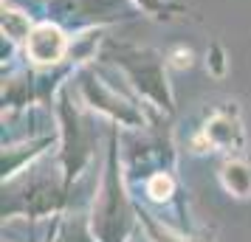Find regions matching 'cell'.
I'll return each instance as SVG.
<instances>
[{"instance_id": "7c38bea8", "label": "cell", "mask_w": 251, "mask_h": 242, "mask_svg": "<svg viewBox=\"0 0 251 242\" xmlns=\"http://www.w3.org/2000/svg\"><path fill=\"white\" fill-rule=\"evenodd\" d=\"M220 183L234 197H251V161L231 155L220 166Z\"/></svg>"}, {"instance_id": "277c9868", "label": "cell", "mask_w": 251, "mask_h": 242, "mask_svg": "<svg viewBox=\"0 0 251 242\" xmlns=\"http://www.w3.org/2000/svg\"><path fill=\"white\" fill-rule=\"evenodd\" d=\"M57 118H59V169L65 172L68 186L82 175L93 155L96 132L85 118L82 107L74 99V76L57 93Z\"/></svg>"}, {"instance_id": "2e32d148", "label": "cell", "mask_w": 251, "mask_h": 242, "mask_svg": "<svg viewBox=\"0 0 251 242\" xmlns=\"http://www.w3.org/2000/svg\"><path fill=\"white\" fill-rule=\"evenodd\" d=\"M206 73L215 76V79H223L228 73V54L223 43H217V40H212L209 48H206Z\"/></svg>"}, {"instance_id": "7a4b0ae2", "label": "cell", "mask_w": 251, "mask_h": 242, "mask_svg": "<svg viewBox=\"0 0 251 242\" xmlns=\"http://www.w3.org/2000/svg\"><path fill=\"white\" fill-rule=\"evenodd\" d=\"M133 203L125 189V172L119 161V127L107 132V158L104 175L99 183V195L91 211V228L99 242H125L133 225Z\"/></svg>"}, {"instance_id": "3957f363", "label": "cell", "mask_w": 251, "mask_h": 242, "mask_svg": "<svg viewBox=\"0 0 251 242\" xmlns=\"http://www.w3.org/2000/svg\"><path fill=\"white\" fill-rule=\"evenodd\" d=\"M68 192L71 186L62 169L54 172V169H40L37 163H31L28 169L3 183V217H14V214L46 217L65 206Z\"/></svg>"}, {"instance_id": "52a82bcc", "label": "cell", "mask_w": 251, "mask_h": 242, "mask_svg": "<svg viewBox=\"0 0 251 242\" xmlns=\"http://www.w3.org/2000/svg\"><path fill=\"white\" fill-rule=\"evenodd\" d=\"M71 43H74V34L46 17V20H37L28 40L23 43V57L37 70L59 68V65L71 62Z\"/></svg>"}, {"instance_id": "5b68a950", "label": "cell", "mask_w": 251, "mask_h": 242, "mask_svg": "<svg viewBox=\"0 0 251 242\" xmlns=\"http://www.w3.org/2000/svg\"><path fill=\"white\" fill-rule=\"evenodd\" d=\"M43 6L48 20L59 23L71 34L130 23L141 14L133 0H43Z\"/></svg>"}, {"instance_id": "6da1fadb", "label": "cell", "mask_w": 251, "mask_h": 242, "mask_svg": "<svg viewBox=\"0 0 251 242\" xmlns=\"http://www.w3.org/2000/svg\"><path fill=\"white\" fill-rule=\"evenodd\" d=\"M102 59L113 62L125 73V79L133 85V90L144 102H150V107H155L164 115H175V96H172V85L167 76V68H170L167 54L107 37L102 45Z\"/></svg>"}, {"instance_id": "4fadbf2b", "label": "cell", "mask_w": 251, "mask_h": 242, "mask_svg": "<svg viewBox=\"0 0 251 242\" xmlns=\"http://www.w3.org/2000/svg\"><path fill=\"white\" fill-rule=\"evenodd\" d=\"M133 6L152 20H175V17L186 14V6L175 3V0H133Z\"/></svg>"}, {"instance_id": "30bf717a", "label": "cell", "mask_w": 251, "mask_h": 242, "mask_svg": "<svg viewBox=\"0 0 251 242\" xmlns=\"http://www.w3.org/2000/svg\"><path fill=\"white\" fill-rule=\"evenodd\" d=\"M54 144V135H40V138H28L20 144H9L3 147V183L12 180L14 175H20L23 169H28L31 163H37L43 158V152Z\"/></svg>"}, {"instance_id": "5bb4252c", "label": "cell", "mask_w": 251, "mask_h": 242, "mask_svg": "<svg viewBox=\"0 0 251 242\" xmlns=\"http://www.w3.org/2000/svg\"><path fill=\"white\" fill-rule=\"evenodd\" d=\"M93 240H96V234L91 228V220H85L82 214L68 217L59 225V234H57V242H93Z\"/></svg>"}, {"instance_id": "e0dca14e", "label": "cell", "mask_w": 251, "mask_h": 242, "mask_svg": "<svg viewBox=\"0 0 251 242\" xmlns=\"http://www.w3.org/2000/svg\"><path fill=\"white\" fill-rule=\"evenodd\" d=\"M192 59H195V54L186 45H172L170 51H167V62H170V68L186 70V68H192Z\"/></svg>"}, {"instance_id": "9a60e30c", "label": "cell", "mask_w": 251, "mask_h": 242, "mask_svg": "<svg viewBox=\"0 0 251 242\" xmlns=\"http://www.w3.org/2000/svg\"><path fill=\"white\" fill-rule=\"evenodd\" d=\"M144 192H147L150 200L155 203H167L172 195H175V177H172V169H164V172L150 175L144 180Z\"/></svg>"}, {"instance_id": "ac0fdd59", "label": "cell", "mask_w": 251, "mask_h": 242, "mask_svg": "<svg viewBox=\"0 0 251 242\" xmlns=\"http://www.w3.org/2000/svg\"><path fill=\"white\" fill-rule=\"evenodd\" d=\"M138 217H141V222L147 225L150 237H152V240H155V242H186V237H170L167 231H161V228H158V222H152V220H150V214H147V211H138Z\"/></svg>"}, {"instance_id": "8fae6325", "label": "cell", "mask_w": 251, "mask_h": 242, "mask_svg": "<svg viewBox=\"0 0 251 242\" xmlns=\"http://www.w3.org/2000/svg\"><path fill=\"white\" fill-rule=\"evenodd\" d=\"M34 25L37 20L25 9H17L9 0L0 3V31H3V40H9L12 45H23Z\"/></svg>"}, {"instance_id": "ba28073f", "label": "cell", "mask_w": 251, "mask_h": 242, "mask_svg": "<svg viewBox=\"0 0 251 242\" xmlns=\"http://www.w3.org/2000/svg\"><path fill=\"white\" fill-rule=\"evenodd\" d=\"M201 141H203L206 150H220L237 155L246 147V130H243V121H240L237 104L228 102L215 107L206 118L203 130H201Z\"/></svg>"}, {"instance_id": "8992f818", "label": "cell", "mask_w": 251, "mask_h": 242, "mask_svg": "<svg viewBox=\"0 0 251 242\" xmlns=\"http://www.w3.org/2000/svg\"><path fill=\"white\" fill-rule=\"evenodd\" d=\"M74 82H76V93H79L82 102L88 104L93 113H102L104 118H110L116 127H130V130L147 127V115L141 113V107H136L119 90H113L91 65H79L76 73H74Z\"/></svg>"}, {"instance_id": "9c48e42d", "label": "cell", "mask_w": 251, "mask_h": 242, "mask_svg": "<svg viewBox=\"0 0 251 242\" xmlns=\"http://www.w3.org/2000/svg\"><path fill=\"white\" fill-rule=\"evenodd\" d=\"M40 102V82H37V68H20L3 76V113L9 110H23L28 104Z\"/></svg>"}]
</instances>
